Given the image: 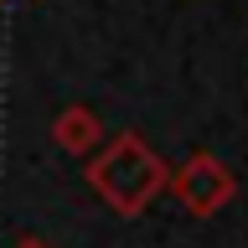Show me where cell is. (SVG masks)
<instances>
[{"label":"cell","mask_w":248,"mask_h":248,"mask_svg":"<svg viewBox=\"0 0 248 248\" xmlns=\"http://www.w3.org/2000/svg\"><path fill=\"white\" fill-rule=\"evenodd\" d=\"M170 191H176V202H181L191 217H212V212H222V207L238 197V176H232L217 155L197 150V155H186L181 166L170 170Z\"/></svg>","instance_id":"2"},{"label":"cell","mask_w":248,"mask_h":248,"mask_svg":"<svg viewBox=\"0 0 248 248\" xmlns=\"http://www.w3.org/2000/svg\"><path fill=\"white\" fill-rule=\"evenodd\" d=\"M52 140H57L67 155H83V160H88V155L104 145V124H98V114H93L88 104H67L57 119H52Z\"/></svg>","instance_id":"3"},{"label":"cell","mask_w":248,"mask_h":248,"mask_svg":"<svg viewBox=\"0 0 248 248\" xmlns=\"http://www.w3.org/2000/svg\"><path fill=\"white\" fill-rule=\"evenodd\" d=\"M83 176H88V186L104 197V207L119 212V217H140L170 186V166L135 135V129L104 140V145L88 155Z\"/></svg>","instance_id":"1"},{"label":"cell","mask_w":248,"mask_h":248,"mask_svg":"<svg viewBox=\"0 0 248 248\" xmlns=\"http://www.w3.org/2000/svg\"><path fill=\"white\" fill-rule=\"evenodd\" d=\"M16 248H52V243H42V238H21Z\"/></svg>","instance_id":"4"}]
</instances>
